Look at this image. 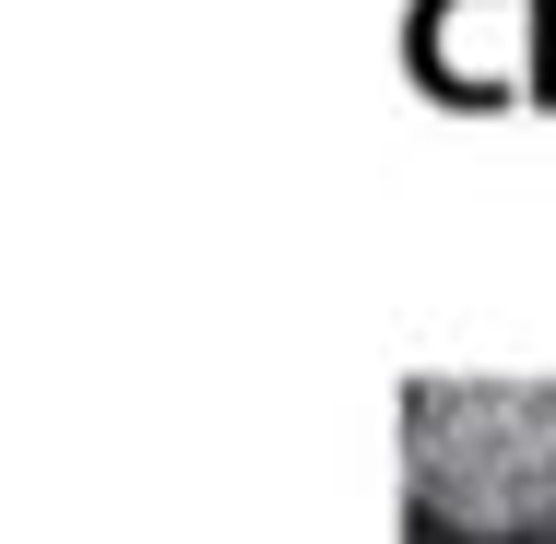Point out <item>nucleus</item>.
<instances>
[{
	"mask_svg": "<svg viewBox=\"0 0 556 544\" xmlns=\"http://www.w3.org/2000/svg\"><path fill=\"white\" fill-rule=\"evenodd\" d=\"M403 485L462 533H556V391H415Z\"/></svg>",
	"mask_w": 556,
	"mask_h": 544,
	"instance_id": "f257e3e1",
	"label": "nucleus"
}]
</instances>
